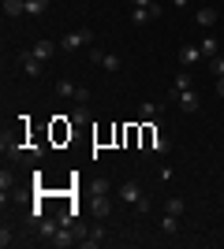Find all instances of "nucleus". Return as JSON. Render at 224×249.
Wrapping results in <instances>:
<instances>
[{
	"label": "nucleus",
	"mask_w": 224,
	"mask_h": 249,
	"mask_svg": "<svg viewBox=\"0 0 224 249\" xmlns=\"http://www.w3.org/2000/svg\"><path fill=\"white\" fill-rule=\"evenodd\" d=\"M0 145H4V160H22V153H26V145H22L19 138H8V134H4Z\"/></svg>",
	"instance_id": "obj_5"
},
{
	"label": "nucleus",
	"mask_w": 224,
	"mask_h": 249,
	"mask_svg": "<svg viewBox=\"0 0 224 249\" xmlns=\"http://www.w3.org/2000/svg\"><path fill=\"white\" fill-rule=\"evenodd\" d=\"M183 89H191V78H187V71L176 74V93H183Z\"/></svg>",
	"instance_id": "obj_25"
},
{
	"label": "nucleus",
	"mask_w": 224,
	"mask_h": 249,
	"mask_svg": "<svg viewBox=\"0 0 224 249\" xmlns=\"http://www.w3.org/2000/svg\"><path fill=\"white\" fill-rule=\"evenodd\" d=\"M105 238H108V234H105L101 227H97V231H90L86 238H79V246H86V249H97V246H105Z\"/></svg>",
	"instance_id": "obj_10"
},
{
	"label": "nucleus",
	"mask_w": 224,
	"mask_h": 249,
	"mask_svg": "<svg viewBox=\"0 0 224 249\" xmlns=\"http://www.w3.org/2000/svg\"><path fill=\"white\" fill-rule=\"evenodd\" d=\"M8 194H11V175H8V167L0 171V201L8 205Z\"/></svg>",
	"instance_id": "obj_20"
},
{
	"label": "nucleus",
	"mask_w": 224,
	"mask_h": 249,
	"mask_svg": "<svg viewBox=\"0 0 224 249\" xmlns=\"http://www.w3.org/2000/svg\"><path fill=\"white\" fill-rule=\"evenodd\" d=\"M153 19H161V4H153V8H135L131 11V22H153Z\"/></svg>",
	"instance_id": "obj_7"
},
{
	"label": "nucleus",
	"mask_w": 224,
	"mask_h": 249,
	"mask_svg": "<svg viewBox=\"0 0 224 249\" xmlns=\"http://www.w3.org/2000/svg\"><path fill=\"white\" fill-rule=\"evenodd\" d=\"M157 134H161V130H153L149 123L142 126V149H153V138H157Z\"/></svg>",
	"instance_id": "obj_22"
},
{
	"label": "nucleus",
	"mask_w": 224,
	"mask_h": 249,
	"mask_svg": "<svg viewBox=\"0 0 224 249\" xmlns=\"http://www.w3.org/2000/svg\"><path fill=\"white\" fill-rule=\"evenodd\" d=\"M120 201H123L127 208H139V212H149V208H153V201L142 194V186L135 182V178H127V182L120 186Z\"/></svg>",
	"instance_id": "obj_1"
},
{
	"label": "nucleus",
	"mask_w": 224,
	"mask_h": 249,
	"mask_svg": "<svg viewBox=\"0 0 224 249\" xmlns=\"http://www.w3.org/2000/svg\"><path fill=\"white\" fill-rule=\"evenodd\" d=\"M161 231H164V234H176V231H180V216L164 212V219H161Z\"/></svg>",
	"instance_id": "obj_17"
},
{
	"label": "nucleus",
	"mask_w": 224,
	"mask_h": 249,
	"mask_svg": "<svg viewBox=\"0 0 224 249\" xmlns=\"http://www.w3.org/2000/svg\"><path fill=\"white\" fill-rule=\"evenodd\" d=\"M90 60H94L97 63V67H101V71H108V74H116L120 71V67H123V63H120V56H116V52H90Z\"/></svg>",
	"instance_id": "obj_3"
},
{
	"label": "nucleus",
	"mask_w": 224,
	"mask_h": 249,
	"mask_svg": "<svg viewBox=\"0 0 224 249\" xmlns=\"http://www.w3.org/2000/svg\"><path fill=\"white\" fill-rule=\"evenodd\" d=\"M49 8V0H26V15H41Z\"/></svg>",
	"instance_id": "obj_23"
},
{
	"label": "nucleus",
	"mask_w": 224,
	"mask_h": 249,
	"mask_svg": "<svg viewBox=\"0 0 224 249\" xmlns=\"http://www.w3.org/2000/svg\"><path fill=\"white\" fill-rule=\"evenodd\" d=\"M53 138H56V142L71 138V123H64V115H56V123H53Z\"/></svg>",
	"instance_id": "obj_13"
},
{
	"label": "nucleus",
	"mask_w": 224,
	"mask_h": 249,
	"mask_svg": "<svg viewBox=\"0 0 224 249\" xmlns=\"http://www.w3.org/2000/svg\"><path fill=\"white\" fill-rule=\"evenodd\" d=\"M157 0H131V8H153Z\"/></svg>",
	"instance_id": "obj_29"
},
{
	"label": "nucleus",
	"mask_w": 224,
	"mask_h": 249,
	"mask_svg": "<svg viewBox=\"0 0 224 249\" xmlns=\"http://www.w3.org/2000/svg\"><path fill=\"white\" fill-rule=\"evenodd\" d=\"M11 242H15V238H11V231H8V227H4V231H0V246L8 249V246H11Z\"/></svg>",
	"instance_id": "obj_28"
},
{
	"label": "nucleus",
	"mask_w": 224,
	"mask_h": 249,
	"mask_svg": "<svg viewBox=\"0 0 224 249\" xmlns=\"http://www.w3.org/2000/svg\"><path fill=\"white\" fill-rule=\"evenodd\" d=\"M153 149H157V153H168V138L157 134V138H153Z\"/></svg>",
	"instance_id": "obj_26"
},
{
	"label": "nucleus",
	"mask_w": 224,
	"mask_h": 249,
	"mask_svg": "<svg viewBox=\"0 0 224 249\" xmlns=\"http://www.w3.org/2000/svg\"><path fill=\"white\" fill-rule=\"evenodd\" d=\"M194 19H198V26H217V11L213 8H198Z\"/></svg>",
	"instance_id": "obj_15"
},
{
	"label": "nucleus",
	"mask_w": 224,
	"mask_h": 249,
	"mask_svg": "<svg viewBox=\"0 0 224 249\" xmlns=\"http://www.w3.org/2000/svg\"><path fill=\"white\" fill-rule=\"evenodd\" d=\"M153 115H157V104H153V101H142V104H139V119L153 123Z\"/></svg>",
	"instance_id": "obj_18"
},
{
	"label": "nucleus",
	"mask_w": 224,
	"mask_h": 249,
	"mask_svg": "<svg viewBox=\"0 0 224 249\" xmlns=\"http://www.w3.org/2000/svg\"><path fill=\"white\" fill-rule=\"evenodd\" d=\"M164 212H172V216H183V212H187L183 197H168V201H164Z\"/></svg>",
	"instance_id": "obj_19"
},
{
	"label": "nucleus",
	"mask_w": 224,
	"mask_h": 249,
	"mask_svg": "<svg viewBox=\"0 0 224 249\" xmlns=\"http://www.w3.org/2000/svg\"><path fill=\"white\" fill-rule=\"evenodd\" d=\"M94 41V30H71V34H64V37H60V49L64 52H75V49H86V45Z\"/></svg>",
	"instance_id": "obj_2"
},
{
	"label": "nucleus",
	"mask_w": 224,
	"mask_h": 249,
	"mask_svg": "<svg viewBox=\"0 0 224 249\" xmlns=\"http://www.w3.org/2000/svg\"><path fill=\"white\" fill-rule=\"evenodd\" d=\"M209 67H213V74H217V78L224 74V60H221V56H213V60H209Z\"/></svg>",
	"instance_id": "obj_27"
},
{
	"label": "nucleus",
	"mask_w": 224,
	"mask_h": 249,
	"mask_svg": "<svg viewBox=\"0 0 224 249\" xmlns=\"http://www.w3.org/2000/svg\"><path fill=\"white\" fill-rule=\"evenodd\" d=\"M217 93L224 97V74H221V78H217Z\"/></svg>",
	"instance_id": "obj_30"
},
{
	"label": "nucleus",
	"mask_w": 224,
	"mask_h": 249,
	"mask_svg": "<svg viewBox=\"0 0 224 249\" xmlns=\"http://www.w3.org/2000/svg\"><path fill=\"white\" fill-rule=\"evenodd\" d=\"M71 119H75V123H86V119H94V112H90V101H82V104H75V112H71Z\"/></svg>",
	"instance_id": "obj_14"
},
{
	"label": "nucleus",
	"mask_w": 224,
	"mask_h": 249,
	"mask_svg": "<svg viewBox=\"0 0 224 249\" xmlns=\"http://www.w3.org/2000/svg\"><path fill=\"white\" fill-rule=\"evenodd\" d=\"M198 60H205L202 49H194V45H183V49H180V63H183V67H191V63H198Z\"/></svg>",
	"instance_id": "obj_9"
},
{
	"label": "nucleus",
	"mask_w": 224,
	"mask_h": 249,
	"mask_svg": "<svg viewBox=\"0 0 224 249\" xmlns=\"http://www.w3.org/2000/svg\"><path fill=\"white\" fill-rule=\"evenodd\" d=\"M198 49H202V56H205V60H213V56H217V41H213V37H205V41L198 45Z\"/></svg>",
	"instance_id": "obj_24"
},
{
	"label": "nucleus",
	"mask_w": 224,
	"mask_h": 249,
	"mask_svg": "<svg viewBox=\"0 0 224 249\" xmlns=\"http://www.w3.org/2000/svg\"><path fill=\"white\" fill-rule=\"evenodd\" d=\"M176 104H180V108H183L187 115L202 108V101H198V93H194V89H183V93H176Z\"/></svg>",
	"instance_id": "obj_6"
},
{
	"label": "nucleus",
	"mask_w": 224,
	"mask_h": 249,
	"mask_svg": "<svg viewBox=\"0 0 224 249\" xmlns=\"http://www.w3.org/2000/svg\"><path fill=\"white\" fill-rule=\"evenodd\" d=\"M34 56H38V60H49V56H53V52H56V45L53 41H38V45H34Z\"/></svg>",
	"instance_id": "obj_16"
},
{
	"label": "nucleus",
	"mask_w": 224,
	"mask_h": 249,
	"mask_svg": "<svg viewBox=\"0 0 224 249\" xmlns=\"http://www.w3.org/2000/svg\"><path fill=\"white\" fill-rule=\"evenodd\" d=\"M94 212H97L101 219L112 212V201H108V194H94Z\"/></svg>",
	"instance_id": "obj_12"
},
{
	"label": "nucleus",
	"mask_w": 224,
	"mask_h": 249,
	"mask_svg": "<svg viewBox=\"0 0 224 249\" xmlns=\"http://www.w3.org/2000/svg\"><path fill=\"white\" fill-rule=\"evenodd\" d=\"M19 60H22V74H30V78H38V74H41V60H38L34 52H22Z\"/></svg>",
	"instance_id": "obj_8"
},
{
	"label": "nucleus",
	"mask_w": 224,
	"mask_h": 249,
	"mask_svg": "<svg viewBox=\"0 0 224 249\" xmlns=\"http://www.w3.org/2000/svg\"><path fill=\"white\" fill-rule=\"evenodd\" d=\"M56 97L82 104V101H90V89H82V86H71V82H60V86H56Z\"/></svg>",
	"instance_id": "obj_4"
},
{
	"label": "nucleus",
	"mask_w": 224,
	"mask_h": 249,
	"mask_svg": "<svg viewBox=\"0 0 224 249\" xmlns=\"http://www.w3.org/2000/svg\"><path fill=\"white\" fill-rule=\"evenodd\" d=\"M4 15H8V19L26 15V0H4Z\"/></svg>",
	"instance_id": "obj_11"
},
{
	"label": "nucleus",
	"mask_w": 224,
	"mask_h": 249,
	"mask_svg": "<svg viewBox=\"0 0 224 249\" xmlns=\"http://www.w3.org/2000/svg\"><path fill=\"white\" fill-rule=\"evenodd\" d=\"M56 231H60V219H56V223H38V234H41V238H45V242L53 238Z\"/></svg>",
	"instance_id": "obj_21"
}]
</instances>
